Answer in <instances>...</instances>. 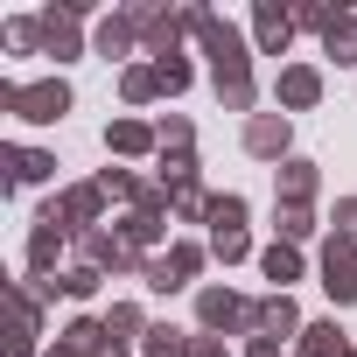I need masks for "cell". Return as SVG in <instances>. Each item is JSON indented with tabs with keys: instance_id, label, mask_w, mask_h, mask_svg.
<instances>
[{
	"instance_id": "1",
	"label": "cell",
	"mask_w": 357,
	"mask_h": 357,
	"mask_svg": "<svg viewBox=\"0 0 357 357\" xmlns=\"http://www.w3.org/2000/svg\"><path fill=\"white\" fill-rule=\"evenodd\" d=\"M0 98H8V105H15L22 119H36V126H43V119H63V112H70V84H56V77H50V84H29V91H15V84H8Z\"/></svg>"
},
{
	"instance_id": "2",
	"label": "cell",
	"mask_w": 357,
	"mask_h": 357,
	"mask_svg": "<svg viewBox=\"0 0 357 357\" xmlns=\"http://www.w3.org/2000/svg\"><path fill=\"white\" fill-rule=\"evenodd\" d=\"M322 287H329L336 301H357V259H350V238H336V245L322 252Z\"/></svg>"
},
{
	"instance_id": "3",
	"label": "cell",
	"mask_w": 357,
	"mask_h": 357,
	"mask_svg": "<svg viewBox=\"0 0 357 357\" xmlns=\"http://www.w3.org/2000/svg\"><path fill=\"white\" fill-rule=\"evenodd\" d=\"M197 308H204V322H211V329H238V322H259V308H245V301H238V294H225V287H211Z\"/></svg>"
},
{
	"instance_id": "4",
	"label": "cell",
	"mask_w": 357,
	"mask_h": 357,
	"mask_svg": "<svg viewBox=\"0 0 357 357\" xmlns=\"http://www.w3.org/2000/svg\"><path fill=\"white\" fill-rule=\"evenodd\" d=\"M245 147H252V154H280V147H287V119H273V112H259V119L245 126Z\"/></svg>"
},
{
	"instance_id": "5",
	"label": "cell",
	"mask_w": 357,
	"mask_h": 357,
	"mask_svg": "<svg viewBox=\"0 0 357 357\" xmlns=\"http://www.w3.org/2000/svg\"><path fill=\"white\" fill-rule=\"evenodd\" d=\"M287 36H294V15H280L273 0H266V8H259V50L273 56V50H287Z\"/></svg>"
},
{
	"instance_id": "6",
	"label": "cell",
	"mask_w": 357,
	"mask_h": 357,
	"mask_svg": "<svg viewBox=\"0 0 357 357\" xmlns=\"http://www.w3.org/2000/svg\"><path fill=\"white\" fill-rule=\"evenodd\" d=\"M315 98H322L315 70H280V105H315Z\"/></svg>"
},
{
	"instance_id": "7",
	"label": "cell",
	"mask_w": 357,
	"mask_h": 357,
	"mask_svg": "<svg viewBox=\"0 0 357 357\" xmlns=\"http://www.w3.org/2000/svg\"><path fill=\"white\" fill-rule=\"evenodd\" d=\"M301 357H343V329L336 322H308L301 329Z\"/></svg>"
},
{
	"instance_id": "8",
	"label": "cell",
	"mask_w": 357,
	"mask_h": 357,
	"mask_svg": "<svg viewBox=\"0 0 357 357\" xmlns=\"http://www.w3.org/2000/svg\"><path fill=\"white\" fill-rule=\"evenodd\" d=\"M301 315H294V301L287 294H273V301H259V336H287Z\"/></svg>"
},
{
	"instance_id": "9",
	"label": "cell",
	"mask_w": 357,
	"mask_h": 357,
	"mask_svg": "<svg viewBox=\"0 0 357 357\" xmlns=\"http://www.w3.org/2000/svg\"><path fill=\"white\" fill-rule=\"evenodd\" d=\"M322 43H329V56H336V63H357V22H343V15H336V22L322 29Z\"/></svg>"
},
{
	"instance_id": "10",
	"label": "cell",
	"mask_w": 357,
	"mask_h": 357,
	"mask_svg": "<svg viewBox=\"0 0 357 357\" xmlns=\"http://www.w3.org/2000/svg\"><path fill=\"white\" fill-rule=\"evenodd\" d=\"M280 190H287V211H301V204H308V190H315V168H308V161H287Z\"/></svg>"
},
{
	"instance_id": "11",
	"label": "cell",
	"mask_w": 357,
	"mask_h": 357,
	"mask_svg": "<svg viewBox=\"0 0 357 357\" xmlns=\"http://www.w3.org/2000/svg\"><path fill=\"white\" fill-rule=\"evenodd\" d=\"M105 140H112V147H119V154H147V147H154V133H147V126H140V119H119V126H112V133H105Z\"/></svg>"
},
{
	"instance_id": "12",
	"label": "cell",
	"mask_w": 357,
	"mask_h": 357,
	"mask_svg": "<svg viewBox=\"0 0 357 357\" xmlns=\"http://www.w3.org/2000/svg\"><path fill=\"white\" fill-rule=\"evenodd\" d=\"M43 36H50V50H56V56H70V50H77V29H70V15H43Z\"/></svg>"
},
{
	"instance_id": "13",
	"label": "cell",
	"mask_w": 357,
	"mask_h": 357,
	"mask_svg": "<svg viewBox=\"0 0 357 357\" xmlns=\"http://www.w3.org/2000/svg\"><path fill=\"white\" fill-rule=\"evenodd\" d=\"M238 225H245V204L238 197H218L211 204V231H238Z\"/></svg>"
},
{
	"instance_id": "14",
	"label": "cell",
	"mask_w": 357,
	"mask_h": 357,
	"mask_svg": "<svg viewBox=\"0 0 357 357\" xmlns=\"http://www.w3.org/2000/svg\"><path fill=\"white\" fill-rule=\"evenodd\" d=\"M294 273H301V259H294L287 245H273V252H266V280H280V287H287Z\"/></svg>"
},
{
	"instance_id": "15",
	"label": "cell",
	"mask_w": 357,
	"mask_h": 357,
	"mask_svg": "<svg viewBox=\"0 0 357 357\" xmlns=\"http://www.w3.org/2000/svg\"><path fill=\"white\" fill-rule=\"evenodd\" d=\"M154 84H161V91H183V84H190V63H175V56H161V63H154Z\"/></svg>"
},
{
	"instance_id": "16",
	"label": "cell",
	"mask_w": 357,
	"mask_h": 357,
	"mask_svg": "<svg viewBox=\"0 0 357 357\" xmlns=\"http://www.w3.org/2000/svg\"><path fill=\"white\" fill-rule=\"evenodd\" d=\"M147 357H190V343L175 336V329H154V336H147Z\"/></svg>"
},
{
	"instance_id": "17",
	"label": "cell",
	"mask_w": 357,
	"mask_h": 357,
	"mask_svg": "<svg viewBox=\"0 0 357 357\" xmlns=\"http://www.w3.org/2000/svg\"><path fill=\"white\" fill-rule=\"evenodd\" d=\"M56 161L50 154H15V175H22V183H43V175H50Z\"/></svg>"
},
{
	"instance_id": "18",
	"label": "cell",
	"mask_w": 357,
	"mask_h": 357,
	"mask_svg": "<svg viewBox=\"0 0 357 357\" xmlns=\"http://www.w3.org/2000/svg\"><path fill=\"white\" fill-rule=\"evenodd\" d=\"M126 36H133L126 22H105V29H98V50H105V56H119V50H126Z\"/></svg>"
},
{
	"instance_id": "19",
	"label": "cell",
	"mask_w": 357,
	"mask_h": 357,
	"mask_svg": "<svg viewBox=\"0 0 357 357\" xmlns=\"http://www.w3.org/2000/svg\"><path fill=\"white\" fill-rule=\"evenodd\" d=\"M211 252H218V259H238V252H245V231H211Z\"/></svg>"
},
{
	"instance_id": "20",
	"label": "cell",
	"mask_w": 357,
	"mask_h": 357,
	"mask_svg": "<svg viewBox=\"0 0 357 357\" xmlns=\"http://www.w3.org/2000/svg\"><path fill=\"white\" fill-rule=\"evenodd\" d=\"M56 287H63V294H91V287H98V273H91V266H70Z\"/></svg>"
},
{
	"instance_id": "21",
	"label": "cell",
	"mask_w": 357,
	"mask_h": 357,
	"mask_svg": "<svg viewBox=\"0 0 357 357\" xmlns=\"http://www.w3.org/2000/svg\"><path fill=\"white\" fill-rule=\"evenodd\" d=\"M147 91H161V84H154V70H126V98H133V105H140V98H147Z\"/></svg>"
},
{
	"instance_id": "22",
	"label": "cell",
	"mask_w": 357,
	"mask_h": 357,
	"mask_svg": "<svg viewBox=\"0 0 357 357\" xmlns=\"http://www.w3.org/2000/svg\"><path fill=\"white\" fill-rule=\"evenodd\" d=\"M280 231H287V238H308L315 225H308V211H280Z\"/></svg>"
},
{
	"instance_id": "23",
	"label": "cell",
	"mask_w": 357,
	"mask_h": 357,
	"mask_svg": "<svg viewBox=\"0 0 357 357\" xmlns=\"http://www.w3.org/2000/svg\"><path fill=\"white\" fill-rule=\"evenodd\" d=\"M336 231H343V238H357V197H350V204L336 211Z\"/></svg>"
},
{
	"instance_id": "24",
	"label": "cell",
	"mask_w": 357,
	"mask_h": 357,
	"mask_svg": "<svg viewBox=\"0 0 357 357\" xmlns=\"http://www.w3.org/2000/svg\"><path fill=\"white\" fill-rule=\"evenodd\" d=\"M190 357H225V350H218L211 336H197V343H190Z\"/></svg>"
},
{
	"instance_id": "25",
	"label": "cell",
	"mask_w": 357,
	"mask_h": 357,
	"mask_svg": "<svg viewBox=\"0 0 357 357\" xmlns=\"http://www.w3.org/2000/svg\"><path fill=\"white\" fill-rule=\"evenodd\" d=\"M252 357H280V343H273V336H259V343H252Z\"/></svg>"
},
{
	"instance_id": "26",
	"label": "cell",
	"mask_w": 357,
	"mask_h": 357,
	"mask_svg": "<svg viewBox=\"0 0 357 357\" xmlns=\"http://www.w3.org/2000/svg\"><path fill=\"white\" fill-rule=\"evenodd\" d=\"M112 357H119V350H112Z\"/></svg>"
}]
</instances>
